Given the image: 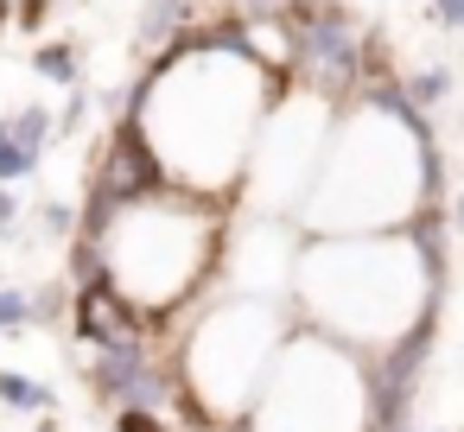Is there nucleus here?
I'll use <instances>...</instances> for the list:
<instances>
[{
	"label": "nucleus",
	"mask_w": 464,
	"mask_h": 432,
	"mask_svg": "<svg viewBox=\"0 0 464 432\" xmlns=\"http://www.w3.org/2000/svg\"><path fill=\"white\" fill-rule=\"evenodd\" d=\"M299 293L318 318L324 337H343L350 331V312L356 299H382V312L394 318V331H413L420 318L439 312V280L420 267L407 229L401 235H369V242H312L305 261H299Z\"/></svg>",
	"instance_id": "1"
},
{
	"label": "nucleus",
	"mask_w": 464,
	"mask_h": 432,
	"mask_svg": "<svg viewBox=\"0 0 464 432\" xmlns=\"http://www.w3.org/2000/svg\"><path fill=\"white\" fill-rule=\"evenodd\" d=\"M274 356H280L274 299H229V305L204 312L191 343H185V388H179V407H191L185 426L242 419L255 407Z\"/></svg>",
	"instance_id": "2"
},
{
	"label": "nucleus",
	"mask_w": 464,
	"mask_h": 432,
	"mask_svg": "<svg viewBox=\"0 0 464 432\" xmlns=\"http://www.w3.org/2000/svg\"><path fill=\"white\" fill-rule=\"evenodd\" d=\"M280 20H286V39H293V64H299V77L318 102H343V96L362 90L369 33L350 7H337V0H293Z\"/></svg>",
	"instance_id": "3"
},
{
	"label": "nucleus",
	"mask_w": 464,
	"mask_h": 432,
	"mask_svg": "<svg viewBox=\"0 0 464 432\" xmlns=\"http://www.w3.org/2000/svg\"><path fill=\"white\" fill-rule=\"evenodd\" d=\"M191 26H198V7H191V0H147L134 39H140V52H166V45H179Z\"/></svg>",
	"instance_id": "4"
},
{
	"label": "nucleus",
	"mask_w": 464,
	"mask_h": 432,
	"mask_svg": "<svg viewBox=\"0 0 464 432\" xmlns=\"http://www.w3.org/2000/svg\"><path fill=\"white\" fill-rule=\"evenodd\" d=\"M7 140L45 159V147L58 140V115H52V109H39V102H26V109H14V115H7Z\"/></svg>",
	"instance_id": "5"
},
{
	"label": "nucleus",
	"mask_w": 464,
	"mask_h": 432,
	"mask_svg": "<svg viewBox=\"0 0 464 432\" xmlns=\"http://www.w3.org/2000/svg\"><path fill=\"white\" fill-rule=\"evenodd\" d=\"M33 71H39L45 83H58V90H77V83H83V52L52 39V45H39V52H33Z\"/></svg>",
	"instance_id": "6"
},
{
	"label": "nucleus",
	"mask_w": 464,
	"mask_h": 432,
	"mask_svg": "<svg viewBox=\"0 0 464 432\" xmlns=\"http://www.w3.org/2000/svg\"><path fill=\"white\" fill-rule=\"evenodd\" d=\"M0 407L7 413H52V388L20 375V369H0Z\"/></svg>",
	"instance_id": "7"
},
{
	"label": "nucleus",
	"mask_w": 464,
	"mask_h": 432,
	"mask_svg": "<svg viewBox=\"0 0 464 432\" xmlns=\"http://www.w3.org/2000/svg\"><path fill=\"white\" fill-rule=\"evenodd\" d=\"M401 83H407V102L426 115V109H439V102L451 96V83H458V77H451L445 64H426V71H413V77H401Z\"/></svg>",
	"instance_id": "8"
},
{
	"label": "nucleus",
	"mask_w": 464,
	"mask_h": 432,
	"mask_svg": "<svg viewBox=\"0 0 464 432\" xmlns=\"http://www.w3.org/2000/svg\"><path fill=\"white\" fill-rule=\"evenodd\" d=\"M20 331H33V293L0 280V337H20Z\"/></svg>",
	"instance_id": "9"
},
{
	"label": "nucleus",
	"mask_w": 464,
	"mask_h": 432,
	"mask_svg": "<svg viewBox=\"0 0 464 432\" xmlns=\"http://www.w3.org/2000/svg\"><path fill=\"white\" fill-rule=\"evenodd\" d=\"M39 166H45L39 153H26V147H14V140H0V185H26V178H33Z\"/></svg>",
	"instance_id": "10"
},
{
	"label": "nucleus",
	"mask_w": 464,
	"mask_h": 432,
	"mask_svg": "<svg viewBox=\"0 0 464 432\" xmlns=\"http://www.w3.org/2000/svg\"><path fill=\"white\" fill-rule=\"evenodd\" d=\"M39 229H45V235H77V204L45 197V204H39Z\"/></svg>",
	"instance_id": "11"
},
{
	"label": "nucleus",
	"mask_w": 464,
	"mask_h": 432,
	"mask_svg": "<svg viewBox=\"0 0 464 432\" xmlns=\"http://www.w3.org/2000/svg\"><path fill=\"white\" fill-rule=\"evenodd\" d=\"M172 419L166 413H147V407H115V432H166Z\"/></svg>",
	"instance_id": "12"
},
{
	"label": "nucleus",
	"mask_w": 464,
	"mask_h": 432,
	"mask_svg": "<svg viewBox=\"0 0 464 432\" xmlns=\"http://www.w3.org/2000/svg\"><path fill=\"white\" fill-rule=\"evenodd\" d=\"M20 216H26L20 185H0V235H14V229H20Z\"/></svg>",
	"instance_id": "13"
},
{
	"label": "nucleus",
	"mask_w": 464,
	"mask_h": 432,
	"mask_svg": "<svg viewBox=\"0 0 464 432\" xmlns=\"http://www.w3.org/2000/svg\"><path fill=\"white\" fill-rule=\"evenodd\" d=\"M426 20L445 33H464V0H426Z\"/></svg>",
	"instance_id": "14"
},
{
	"label": "nucleus",
	"mask_w": 464,
	"mask_h": 432,
	"mask_svg": "<svg viewBox=\"0 0 464 432\" xmlns=\"http://www.w3.org/2000/svg\"><path fill=\"white\" fill-rule=\"evenodd\" d=\"M39 432H64V426H58V419H52V413H39Z\"/></svg>",
	"instance_id": "15"
},
{
	"label": "nucleus",
	"mask_w": 464,
	"mask_h": 432,
	"mask_svg": "<svg viewBox=\"0 0 464 432\" xmlns=\"http://www.w3.org/2000/svg\"><path fill=\"white\" fill-rule=\"evenodd\" d=\"M0 140H7V115H0Z\"/></svg>",
	"instance_id": "16"
},
{
	"label": "nucleus",
	"mask_w": 464,
	"mask_h": 432,
	"mask_svg": "<svg viewBox=\"0 0 464 432\" xmlns=\"http://www.w3.org/2000/svg\"><path fill=\"white\" fill-rule=\"evenodd\" d=\"M426 432H445V426H426Z\"/></svg>",
	"instance_id": "17"
},
{
	"label": "nucleus",
	"mask_w": 464,
	"mask_h": 432,
	"mask_svg": "<svg viewBox=\"0 0 464 432\" xmlns=\"http://www.w3.org/2000/svg\"><path fill=\"white\" fill-rule=\"evenodd\" d=\"M394 432H413V426H394Z\"/></svg>",
	"instance_id": "18"
},
{
	"label": "nucleus",
	"mask_w": 464,
	"mask_h": 432,
	"mask_svg": "<svg viewBox=\"0 0 464 432\" xmlns=\"http://www.w3.org/2000/svg\"><path fill=\"white\" fill-rule=\"evenodd\" d=\"M255 7H267V0H255Z\"/></svg>",
	"instance_id": "19"
}]
</instances>
